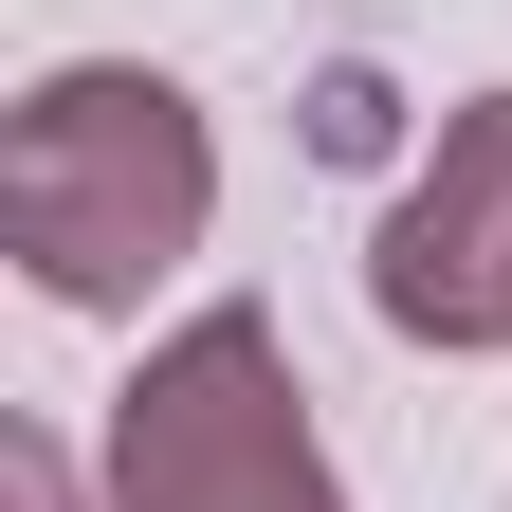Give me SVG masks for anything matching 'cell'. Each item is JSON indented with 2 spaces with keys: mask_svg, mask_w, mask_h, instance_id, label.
<instances>
[{
  "mask_svg": "<svg viewBox=\"0 0 512 512\" xmlns=\"http://www.w3.org/2000/svg\"><path fill=\"white\" fill-rule=\"evenodd\" d=\"M220 238V128L147 55H55L0 110V256L55 311H147Z\"/></svg>",
  "mask_w": 512,
  "mask_h": 512,
  "instance_id": "cell-1",
  "label": "cell"
},
{
  "mask_svg": "<svg viewBox=\"0 0 512 512\" xmlns=\"http://www.w3.org/2000/svg\"><path fill=\"white\" fill-rule=\"evenodd\" d=\"M110 512H348L330 439H311V384H293V330L256 293L183 311L110 384Z\"/></svg>",
  "mask_w": 512,
  "mask_h": 512,
  "instance_id": "cell-2",
  "label": "cell"
},
{
  "mask_svg": "<svg viewBox=\"0 0 512 512\" xmlns=\"http://www.w3.org/2000/svg\"><path fill=\"white\" fill-rule=\"evenodd\" d=\"M366 311L403 348H439V366L512 348V92H458V110H439L421 183L366 238Z\"/></svg>",
  "mask_w": 512,
  "mask_h": 512,
  "instance_id": "cell-3",
  "label": "cell"
},
{
  "mask_svg": "<svg viewBox=\"0 0 512 512\" xmlns=\"http://www.w3.org/2000/svg\"><path fill=\"white\" fill-rule=\"evenodd\" d=\"M0 512H74V458H55V439L19 421V439H0Z\"/></svg>",
  "mask_w": 512,
  "mask_h": 512,
  "instance_id": "cell-4",
  "label": "cell"
}]
</instances>
